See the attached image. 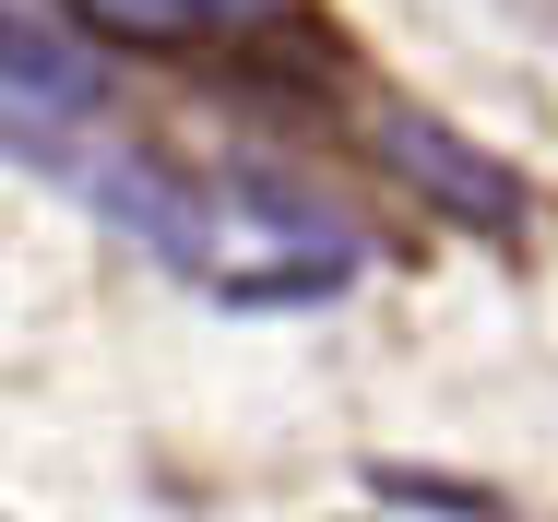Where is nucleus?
Masks as SVG:
<instances>
[{"instance_id": "1", "label": "nucleus", "mask_w": 558, "mask_h": 522, "mask_svg": "<svg viewBox=\"0 0 558 522\" xmlns=\"http://www.w3.org/2000/svg\"><path fill=\"white\" fill-rule=\"evenodd\" d=\"M0 143H12V155H36L48 179H72V191L108 214L119 238H143L167 274H203V262H215L203 191H191L179 167H155V155H84V143H60V131H48V107H0Z\"/></svg>"}, {"instance_id": "2", "label": "nucleus", "mask_w": 558, "mask_h": 522, "mask_svg": "<svg viewBox=\"0 0 558 522\" xmlns=\"http://www.w3.org/2000/svg\"><path fill=\"white\" fill-rule=\"evenodd\" d=\"M380 155H392V179L428 191L451 226H475V238H523V179H511L499 155H475L451 119H428V107H380Z\"/></svg>"}, {"instance_id": "3", "label": "nucleus", "mask_w": 558, "mask_h": 522, "mask_svg": "<svg viewBox=\"0 0 558 522\" xmlns=\"http://www.w3.org/2000/svg\"><path fill=\"white\" fill-rule=\"evenodd\" d=\"M0 84H12L24 107H48V119L96 107V72H84L72 48H48V36H0Z\"/></svg>"}, {"instance_id": "4", "label": "nucleus", "mask_w": 558, "mask_h": 522, "mask_svg": "<svg viewBox=\"0 0 558 522\" xmlns=\"http://www.w3.org/2000/svg\"><path fill=\"white\" fill-rule=\"evenodd\" d=\"M108 48H191V36H215L203 24V0H72Z\"/></svg>"}, {"instance_id": "5", "label": "nucleus", "mask_w": 558, "mask_h": 522, "mask_svg": "<svg viewBox=\"0 0 558 522\" xmlns=\"http://www.w3.org/2000/svg\"><path fill=\"white\" fill-rule=\"evenodd\" d=\"M250 214H262V226H274V238H310V250H322V262H356V238H344L333 214L310 203V191H286V179H250Z\"/></svg>"}, {"instance_id": "6", "label": "nucleus", "mask_w": 558, "mask_h": 522, "mask_svg": "<svg viewBox=\"0 0 558 522\" xmlns=\"http://www.w3.org/2000/svg\"><path fill=\"white\" fill-rule=\"evenodd\" d=\"M274 12H286V0H203V24H215V36H226V24H274Z\"/></svg>"}]
</instances>
